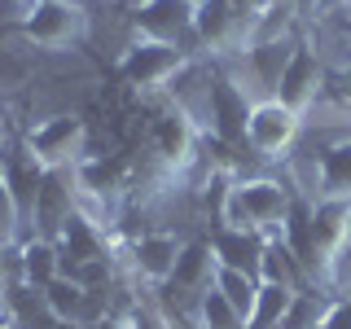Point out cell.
I'll use <instances>...</instances> for the list:
<instances>
[{
    "label": "cell",
    "mask_w": 351,
    "mask_h": 329,
    "mask_svg": "<svg viewBox=\"0 0 351 329\" xmlns=\"http://www.w3.org/2000/svg\"><path fill=\"white\" fill-rule=\"evenodd\" d=\"M14 285V277H9V255H5V246H0V290H9Z\"/></svg>",
    "instance_id": "44dd1931"
},
{
    "label": "cell",
    "mask_w": 351,
    "mask_h": 329,
    "mask_svg": "<svg viewBox=\"0 0 351 329\" xmlns=\"http://www.w3.org/2000/svg\"><path fill=\"white\" fill-rule=\"evenodd\" d=\"M193 5H202V0H193Z\"/></svg>",
    "instance_id": "484cf974"
},
{
    "label": "cell",
    "mask_w": 351,
    "mask_h": 329,
    "mask_svg": "<svg viewBox=\"0 0 351 329\" xmlns=\"http://www.w3.org/2000/svg\"><path fill=\"white\" fill-rule=\"evenodd\" d=\"M193 321H197V329H246V316H241L237 307L215 290V285L202 294V299H197Z\"/></svg>",
    "instance_id": "2e32d148"
},
{
    "label": "cell",
    "mask_w": 351,
    "mask_h": 329,
    "mask_svg": "<svg viewBox=\"0 0 351 329\" xmlns=\"http://www.w3.org/2000/svg\"><path fill=\"white\" fill-rule=\"evenodd\" d=\"M22 149L40 162L44 171H75L88 158V123L80 114H53L40 127L27 132Z\"/></svg>",
    "instance_id": "277c9868"
},
{
    "label": "cell",
    "mask_w": 351,
    "mask_h": 329,
    "mask_svg": "<svg viewBox=\"0 0 351 329\" xmlns=\"http://www.w3.org/2000/svg\"><path fill=\"white\" fill-rule=\"evenodd\" d=\"M62 277V255H58V241L53 237H40V233H27L18 241V281L22 285H53Z\"/></svg>",
    "instance_id": "4fadbf2b"
},
{
    "label": "cell",
    "mask_w": 351,
    "mask_h": 329,
    "mask_svg": "<svg viewBox=\"0 0 351 329\" xmlns=\"http://www.w3.org/2000/svg\"><path fill=\"white\" fill-rule=\"evenodd\" d=\"M18 31L36 49L62 53L88 36V9L84 0H31L18 14Z\"/></svg>",
    "instance_id": "3957f363"
},
{
    "label": "cell",
    "mask_w": 351,
    "mask_h": 329,
    "mask_svg": "<svg viewBox=\"0 0 351 329\" xmlns=\"http://www.w3.org/2000/svg\"><path fill=\"white\" fill-rule=\"evenodd\" d=\"M180 246L184 241L176 237V233H141L136 241H132V250H128V263H132V272H136L145 285H167L171 281V272H176V259H180Z\"/></svg>",
    "instance_id": "30bf717a"
},
{
    "label": "cell",
    "mask_w": 351,
    "mask_h": 329,
    "mask_svg": "<svg viewBox=\"0 0 351 329\" xmlns=\"http://www.w3.org/2000/svg\"><path fill=\"white\" fill-rule=\"evenodd\" d=\"M132 27L136 36L145 40H162V44H176V49H197V5L193 0H141L132 9Z\"/></svg>",
    "instance_id": "52a82bcc"
},
{
    "label": "cell",
    "mask_w": 351,
    "mask_h": 329,
    "mask_svg": "<svg viewBox=\"0 0 351 329\" xmlns=\"http://www.w3.org/2000/svg\"><path fill=\"white\" fill-rule=\"evenodd\" d=\"M189 62H193L189 49H176V44L136 36V40L123 49V58H119V80H123L132 93L149 97V93H162V88H171L176 75H180Z\"/></svg>",
    "instance_id": "7a4b0ae2"
},
{
    "label": "cell",
    "mask_w": 351,
    "mask_h": 329,
    "mask_svg": "<svg viewBox=\"0 0 351 329\" xmlns=\"http://www.w3.org/2000/svg\"><path fill=\"white\" fill-rule=\"evenodd\" d=\"M215 290L250 321L255 299H259V277H246V272H233V268H215Z\"/></svg>",
    "instance_id": "ac0fdd59"
},
{
    "label": "cell",
    "mask_w": 351,
    "mask_h": 329,
    "mask_svg": "<svg viewBox=\"0 0 351 329\" xmlns=\"http://www.w3.org/2000/svg\"><path fill=\"white\" fill-rule=\"evenodd\" d=\"M123 329H171V321L158 303H136V307H128Z\"/></svg>",
    "instance_id": "d6986e66"
},
{
    "label": "cell",
    "mask_w": 351,
    "mask_h": 329,
    "mask_svg": "<svg viewBox=\"0 0 351 329\" xmlns=\"http://www.w3.org/2000/svg\"><path fill=\"white\" fill-rule=\"evenodd\" d=\"M316 197H351V136H338L312 154Z\"/></svg>",
    "instance_id": "5bb4252c"
},
{
    "label": "cell",
    "mask_w": 351,
    "mask_h": 329,
    "mask_svg": "<svg viewBox=\"0 0 351 329\" xmlns=\"http://www.w3.org/2000/svg\"><path fill=\"white\" fill-rule=\"evenodd\" d=\"M294 202H299L294 189L285 180H277V175H237L224 189V206H219L215 224L277 237L285 228V219H290V211H294Z\"/></svg>",
    "instance_id": "6da1fadb"
},
{
    "label": "cell",
    "mask_w": 351,
    "mask_h": 329,
    "mask_svg": "<svg viewBox=\"0 0 351 329\" xmlns=\"http://www.w3.org/2000/svg\"><path fill=\"white\" fill-rule=\"evenodd\" d=\"M0 325H14L9 321V290H0Z\"/></svg>",
    "instance_id": "603a6c76"
},
{
    "label": "cell",
    "mask_w": 351,
    "mask_h": 329,
    "mask_svg": "<svg viewBox=\"0 0 351 329\" xmlns=\"http://www.w3.org/2000/svg\"><path fill=\"white\" fill-rule=\"evenodd\" d=\"M321 329H351V294H338L329 303V316H325Z\"/></svg>",
    "instance_id": "ffe728a7"
},
{
    "label": "cell",
    "mask_w": 351,
    "mask_h": 329,
    "mask_svg": "<svg viewBox=\"0 0 351 329\" xmlns=\"http://www.w3.org/2000/svg\"><path fill=\"white\" fill-rule=\"evenodd\" d=\"M206 241H211L219 268H233V272H246V277H259V259H263V250H268V237H263V233L215 224Z\"/></svg>",
    "instance_id": "8fae6325"
},
{
    "label": "cell",
    "mask_w": 351,
    "mask_h": 329,
    "mask_svg": "<svg viewBox=\"0 0 351 329\" xmlns=\"http://www.w3.org/2000/svg\"><path fill=\"white\" fill-rule=\"evenodd\" d=\"M202 145H206L202 127H197L180 106H167L158 119H154V127H149V158L162 167L167 180L189 171L197 162V149H202Z\"/></svg>",
    "instance_id": "8992f818"
},
{
    "label": "cell",
    "mask_w": 351,
    "mask_h": 329,
    "mask_svg": "<svg viewBox=\"0 0 351 329\" xmlns=\"http://www.w3.org/2000/svg\"><path fill=\"white\" fill-rule=\"evenodd\" d=\"M215 250H211V241L206 237H189L180 246V259H176V272H171V281L162 285V294H167V299H176V294H180L184 299V307H197V299H202L206 290H211L215 285Z\"/></svg>",
    "instance_id": "9c48e42d"
},
{
    "label": "cell",
    "mask_w": 351,
    "mask_h": 329,
    "mask_svg": "<svg viewBox=\"0 0 351 329\" xmlns=\"http://www.w3.org/2000/svg\"><path fill=\"white\" fill-rule=\"evenodd\" d=\"M303 136V114H294L290 106H281L277 97H259L250 106L246 119V149L263 162H281L290 158L294 145Z\"/></svg>",
    "instance_id": "5b68a950"
},
{
    "label": "cell",
    "mask_w": 351,
    "mask_h": 329,
    "mask_svg": "<svg viewBox=\"0 0 351 329\" xmlns=\"http://www.w3.org/2000/svg\"><path fill=\"white\" fill-rule=\"evenodd\" d=\"M259 281L263 285H290V290H316L312 277L303 272V263L294 259V250L285 246V237H268V250L259 259Z\"/></svg>",
    "instance_id": "9a60e30c"
},
{
    "label": "cell",
    "mask_w": 351,
    "mask_h": 329,
    "mask_svg": "<svg viewBox=\"0 0 351 329\" xmlns=\"http://www.w3.org/2000/svg\"><path fill=\"white\" fill-rule=\"evenodd\" d=\"M325 66L321 58H316V49L312 44H303V40H294V49H290V58H285L281 66V80L277 88H272V97H277L281 106H290L294 114H307V110L316 106V97L325 93Z\"/></svg>",
    "instance_id": "ba28073f"
},
{
    "label": "cell",
    "mask_w": 351,
    "mask_h": 329,
    "mask_svg": "<svg viewBox=\"0 0 351 329\" xmlns=\"http://www.w3.org/2000/svg\"><path fill=\"white\" fill-rule=\"evenodd\" d=\"M0 246H9V241H5V233H0Z\"/></svg>",
    "instance_id": "d4e9b609"
},
{
    "label": "cell",
    "mask_w": 351,
    "mask_h": 329,
    "mask_svg": "<svg viewBox=\"0 0 351 329\" xmlns=\"http://www.w3.org/2000/svg\"><path fill=\"white\" fill-rule=\"evenodd\" d=\"M14 5H22V9H27V5H31V0H14Z\"/></svg>",
    "instance_id": "cb8c5ba5"
},
{
    "label": "cell",
    "mask_w": 351,
    "mask_h": 329,
    "mask_svg": "<svg viewBox=\"0 0 351 329\" xmlns=\"http://www.w3.org/2000/svg\"><path fill=\"white\" fill-rule=\"evenodd\" d=\"M241 18L233 14V5L228 0H202L197 5V27H193V36H197V49H206V53H219V49H241Z\"/></svg>",
    "instance_id": "7c38bea8"
},
{
    "label": "cell",
    "mask_w": 351,
    "mask_h": 329,
    "mask_svg": "<svg viewBox=\"0 0 351 329\" xmlns=\"http://www.w3.org/2000/svg\"><path fill=\"white\" fill-rule=\"evenodd\" d=\"M84 299H88V290H84L80 281H71V277H58L53 285H44V303H49V312L58 316V321L80 325V316H84Z\"/></svg>",
    "instance_id": "e0dca14e"
},
{
    "label": "cell",
    "mask_w": 351,
    "mask_h": 329,
    "mask_svg": "<svg viewBox=\"0 0 351 329\" xmlns=\"http://www.w3.org/2000/svg\"><path fill=\"white\" fill-rule=\"evenodd\" d=\"M347 31H351V22H347Z\"/></svg>",
    "instance_id": "4316f807"
},
{
    "label": "cell",
    "mask_w": 351,
    "mask_h": 329,
    "mask_svg": "<svg viewBox=\"0 0 351 329\" xmlns=\"http://www.w3.org/2000/svg\"><path fill=\"white\" fill-rule=\"evenodd\" d=\"M338 88H343V93L351 97V58L343 62V71H338Z\"/></svg>",
    "instance_id": "7402d4cb"
}]
</instances>
